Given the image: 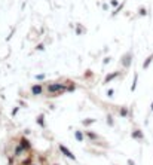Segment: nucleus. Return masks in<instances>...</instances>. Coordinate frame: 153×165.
I'll list each match as a JSON object with an SVG mask.
<instances>
[{"label": "nucleus", "instance_id": "72a5a7b5", "mask_svg": "<svg viewBox=\"0 0 153 165\" xmlns=\"http://www.w3.org/2000/svg\"><path fill=\"white\" fill-rule=\"evenodd\" d=\"M52 165H60V164H58V162H54V164H52Z\"/></svg>", "mask_w": 153, "mask_h": 165}, {"label": "nucleus", "instance_id": "f257e3e1", "mask_svg": "<svg viewBox=\"0 0 153 165\" xmlns=\"http://www.w3.org/2000/svg\"><path fill=\"white\" fill-rule=\"evenodd\" d=\"M66 83L64 82H51L46 85V92H48V97L49 98H57V97H61L62 94H66L67 89H66Z\"/></svg>", "mask_w": 153, "mask_h": 165}, {"label": "nucleus", "instance_id": "f03ea898", "mask_svg": "<svg viewBox=\"0 0 153 165\" xmlns=\"http://www.w3.org/2000/svg\"><path fill=\"white\" fill-rule=\"evenodd\" d=\"M132 60H134V55H132V51H128L126 54H123L120 57V66L123 69H129L131 64H132Z\"/></svg>", "mask_w": 153, "mask_h": 165}, {"label": "nucleus", "instance_id": "ddd939ff", "mask_svg": "<svg viewBox=\"0 0 153 165\" xmlns=\"http://www.w3.org/2000/svg\"><path fill=\"white\" fill-rule=\"evenodd\" d=\"M74 33L78 34V36H82V34H85V33H86V27H85V25H82V24H76Z\"/></svg>", "mask_w": 153, "mask_h": 165}, {"label": "nucleus", "instance_id": "9b49d317", "mask_svg": "<svg viewBox=\"0 0 153 165\" xmlns=\"http://www.w3.org/2000/svg\"><path fill=\"white\" fill-rule=\"evenodd\" d=\"M74 138H76V141H79V143H83L86 140V137H85L82 130H76L74 131Z\"/></svg>", "mask_w": 153, "mask_h": 165}, {"label": "nucleus", "instance_id": "9d476101", "mask_svg": "<svg viewBox=\"0 0 153 165\" xmlns=\"http://www.w3.org/2000/svg\"><path fill=\"white\" fill-rule=\"evenodd\" d=\"M118 110H119L118 113H119V116H120V118H128V116H131V115H132L131 110H129L128 107H126V106H120Z\"/></svg>", "mask_w": 153, "mask_h": 165}, {"label": "nucleus", "instance_id": "2f4dec72", "mask_svg": "<svg viewBox=\"0 0 153 165\" xmlns=\"http://www.w3.org/2000/svg\"><path fill=\"white\" fill-rule=\"evenodd\" d=\"M126 162H128V165H135V162H134L132 159H128V161H126Z\"/></svg>", "mask_w": 153, "mask_h": 165}, {"label": "nucleus", "instance_id": "1a4fd4ad", "mask_svg": "<svg viewBox=\"0 0 153 165\" xmlns=\"http://www.w3.org/2000/svg\"><path fill=\"white\" fill-rule=\"evenodd\" d=\"M36 123L39 125L42 130H46V115L45 113H39V115L36 116Z\"/></svg>", "mask_w": 153, "mask_h": 165}, {"label": "nucleus", "instance_id": "c85d7f7f", "mask_svg": "<svg viewBox=\"0 0 153 165\" xmlns=\"http://www.w3.org/2000/svg\"><path fill=\"white\" fill-rule=\"evenodd\" d=\"M14 34H15V28H12V30H10V33H9V36L6 37V40H9V39H10V37L14 36Z\"/></svg>", "mask_w": 153, "mask_h": 165}, {"label": "nucleus", "instance_id": "393cba45", "mask_svg": "<svg viewBox=\"0 0 153 165\" xmlns=\"http://www.w3.org/2000/svg\"><path fill=\"white\" fill-rule=\"evenodd\" d=\"M18 106H19V107H24V109H27V107H28V104L25 103L24 100H18Z\"/></svg>", "mask_w": 153, "mask_h": 165}, {"label": "nucleus", "instance_id": "39448f33", "mask_svg": "<svg viewBox=\"0 0 153 165\" xmlns=\"http://www.w3.org/2000/svg\"><path fill=\"white\" fill-rule=\"evenodd\" d=\"M122 74H123V73H122L120 70H116V71H111V73L106 74V78H104V80H103V85H107V83L113 82L114 79H118L119 76H122Z\"/></svg>", "mask_w": 153, "mask_h": 165}, {"label": "nucleus", "instance_id": "c9c22d12", "mask_svg": "<svg viewBox=\"0 0 153 165\" xmlns=\"http://www.w3.org/2000/svg\"><path fill=\"white\" fill-rule=\"evenodd\" d=\"M114 165H116V164H114Z\"/></svg>", "mask_w": 153, "mask_h": 165}, {"label": "nucleus", "instance_id": "423d86ee", "mask_svg": "<svg viewBox=\"0 0 153 165\" xmlns=\"http://www.w3.org/2000/svg\"><path fill=\"white\" fill-rule=\"evenodd\" d=\"M83 134H85V137H86V140H89V141L100 140V138H101V135H100L98 132H95V131H91V130H85V131H83Z\"/></svg>", "mask_w": 153, "mask_h": 165}, {"label": "nucleus", "instance_id": "dca6fc26", "mask_svg": "<svg viewBox=\"0 0 153 165\" xmlns=\"http://www.w3.org/2000/svg\"><path fill=\"white\" fill-rule=\"evenodd\" d=\"M106 123L110 126V128H113V126H114V118H113V115H111L110 112L106 115Z\"/></svg>", "mask_w": 153, "mask_h": 165}, {"label": "nucleus", "instance_id": "c756f323", "mask_svg": "<svg viewBox=\"0 0 153 165\" xmlns=\"http://www.w3.org/2000/svg\"><path fill=\"white\" fill-rule=\"evenodd\" d=\"M28 134H31V130L30 128H25L24 130V135H28Z\"/></svg>", "mask_w": 153, "mask_h": 165}, {"label": "nucleus", "instance_id": "bb28decb", "mask_svg": "<svg viewBox=\"0 0 153 165\" xmlns=\"http://www.w3.org/2000/svg\"><path fill=\"white\" fill-rule=\"evenodd\" d=\"M91 74H92V71H91V70H86V71L83 73V78H86V79H89V78H91Z\"/></svg>", "mask_w": 153, "mask_h": 165}, {"label": "nucleus", "instance_id": "f704fd0d", "mask_svg": "<svg viewBox=\"0 0 153 165\" xmlns=\"http://www.w3.org/2000/svg\"><path fill=\"white\" fill-rule=\"evenodd\" d=\"M31 165H39V164H36V162H33V164H31Z\"/></svg>", "mask_w": 153, "mask_h": 165}, {"label": "nucleus", "instance_id": "7ed1b4c3", "mask_svg": "<svg viewBox=\"0 0 153 165\" xmlns=\"http://www.w3.org/2000/svg\"><path fill=\"white\" fill-rule=\"evenodd\" d=\"M45 91H46V86L42 85V83H34V85L30 86V92H31L33 97H40V95L45 94Z\"/></svg>", "mask_w": 153, "mask_h": 165}, {"label": "nucleus", "instance_id": "0eeeda50", "mask_svg": "<svg viewBox=\"0 0 153 165\" xmlns=\"http://www.w3.org/2000/svg\"><path fill=\"white\" fill-rule=\"evenodd\" d=\"M18 143L25 149V150H33V146H31V143H30V140L25 135H21L19 138H18Z\"/></svg>", "mask_w": 153, "mask_h": 165}, {"label": "nucleus", "instance_id": "7c9ffc66", "mask_svg": "<svg viewBox=\"0 0 153 165\" xmlns=\"http://www.w3.org/2000/svg\"><path fill=\"white\" fill-rule=\"evenodd\" d=\"M109 8H110V5H107V3L103 5V9H104V10H109Z\"/></svg>", "mask_w": 153, "mask_h": 165}, {"label": "nucleus", "instance_id": "6e6552de", "mask_svg": "<svg viewBox=\"0 0 153 165\" xmlns=\"http://www.w3.org/2000/svg\"><path fill=\"white\" fill-rule=\"evenodd\" d=\"M131 137L134 138V140H137V141H143L144 140V134H143V131L140 128H134L131 131Z\"/></svg>", "mask_w": 153, "mask_h": 165}, {"label": "nucleus", "instance_id": "20e7f679", "mask_svg": "<svg viewBox=\"0 0 153 165\" xmlns=\"http://www.w3.org/2000/svg\"><path fill=\"white\" fill-rule=\"evenodd\" d=\"M58 150H60L61 153L64 155L67 159H70V161H76V155L73 153V152H71L66 144H61V143H60V144H58Z\"/></svg>", "mask_w": 153, "mask_h": 165}, {"label": "nucleus", "instance_id": "a211bd4d", "mask_svg": "<svg viewBox=\"0 0 153 165\" xmlns=\"http://www.w3.org/2000/svg\"><path fill=\"white\" fill-rule=\"evenodd\" d=\"M45 49H46V45H45V43H37V45H36V48H34L36 52H43Z\"/></svg>", "mask_w": 153, "mask_h": 165}, {"label": "nucleus", "instance_id": "f3484780", "mask_svg": "<svg viewBox=\"0 0 153 165\" xmlns=\"http://www.w3.org/2000/svg\"><path fill=\"white\" fill-rule=\"evenodd\" d=\"M152 61H153V54L149 55V57L144 60V62H143V69H149V66L152 64Z\"/></svg>", "mask_w": 153, "mask_h": 165}, {"label": "nucleus", "instance_id": "412c9836", "mask_svg": "<svg viewBox=\"0 0 153 165\" xmlns=\"http://www.w3.org/2000/svg\"><path fill=\"white\" fill-rule=\"evenodd\" d=\"M123 6H125V2H123V3H119V6H118V8H116V10H114L113 14H111V17H116V15L119 14V12L123 9Z\"/></svg>", "mask_w": 153, "mask_h": 165}, {"label": "nucleus", "instance_id": "a878e982", "mask_svg": "<svg viewBox=\"0 0 153 165\" xmlns=\"http://www.w3.org/2000/svg\"><path fill=\"white\" fill-rule=\"evenodd\" d=\"M110 62H111V57H106L103 60V66H107V64H110Z\"/></svg>", "mask_w": 153, "mask_h": 165}, {"label": "nucleus", "instance_id": "2eb2a0df", "mask_svg": "<svg viewBox=\"0 0 153 165\" xmlns=\"http://www.w3.org/2000/svg\"><path fill=\"white\" fill-rule=\"evenodd\" d=\"M64 83H66V86H67V88H66L67 92H74V91H76V88H78V86H76V83L71 82V80H66Z\"/></svg>", "mask_w": 153, "mask_h": 165}, {"label": "nucleus", "instance_id": "4468645a", "mask_svg": "<svg viewBox=\"0 0 153 165\" xmlns=\"http://www.w3.org/2000/svg\"><path fill=\"white\" fill-rule=\"evenodd\" d=\"M97 122V119L95 118H85V119H82V126H91V125H94Z\"/></svg>", "mask_w": 153, "mask_h": 165}, {"label": "nucleus", "instance_id": "cd10ccee", "mask_svg": "<svg viewBox=\"0 0 153 165\" xmlns=\"http://www.w3.org/2000/svg\"><path fill=\"white\" fill-rule=\"evenodd\" d=\"M110 6L118 8V6H119V2H118V0H110Z\"/></svg>", "mask_w": 153, "mask_h": 165}, {"label": "nucleus", "instance_id": "6ab92c4d", "mask_svg": "<svg viewBox=\"0 0 153 165\" xmlns=\"http://www.w3.org/2000/svg\"><path fill=\"white\" fill-rule=\"evenodd\" d=\"M137 82H138V74L135 73V74H134V82H132V85H131V92H134V91L137 89Z\"/></svg>", "mask_w": 153, "mask_h": 165}, {"label": "nucleus", "instance_id": "473e14b6", "mask_svg": "<svg viewBox=\"0 0 153 165\" xmlns=\"http://www.w3.org/2000/svg\"><path fill=\"white\" fill-rule=\"evenodd\" d=\"M150 109H152V112H153V103H152V106H150Z\"/></svg>", "mask_w": 153, "mask_h": 165}, {"label": "nucleus", "instance_id": "aec40b11", "mask_svg": "<svg viewBox=\"0 0 153 165\" xmlns=\"http://www.w3.org/2000/svg\"><path fill=\"white\" fill-rule=\"evenodd\" d=\"M34 79H36L37 82H42V80L46 79V74H45V73H39V74H36V76H34Z\"/></svg>", "mask_w": 153, "mask_h": 165}, {"label": "nucleus", "instance_id": "f8f14e48", "mask_svg": "<svg viewBox=\"0 0 153 165\" xmlns=\"http://www.w3.org/2000/svg\"><path fill=\"white\" fill-rule=\"evenodd\" d=\"M33 162H34V156H33V155H28L27 158L21 159V161L18 162V165H31Z\"/></svg>", "mask_w": 153, "mask_h": 165}, {"label": "nucleus", "instance_id": "b1692460", "mask_svg": "<svg viewBox=\"0 0 153 165\" xmlns=\"http://www.w3.org/2000/svg\"><path fill=\"white\" fill-rule=\"evenodd\" d=\"M106 95H107V98H110V100L114 97V89H113V88H109V89L106 91Z\"/></svg>", "mask_w": 153, "mask_h": 165}, {"label": "nucleus", "instance_id": "4be33fe9", "mask_svg": "<svg viewBox=\"0 0 153 165\" xmlns=\"http://www.w3.org/2000/svg\"><path fill=\"white\" fill-rule=\"evenodd\" d=\"M19 109H21L19 106H15V107H12V110H10V116H12V118H15V116L18 115V112H19Z\"/></svg>", "mask_w": 153, "mask_h": 165}, {"label": "nucleus", "instance_id": "5701e85b", "mask_svg": "<svg viewBox=\"0 0 153 165\" xmlns=\"http://www.w3.org/2000/svg\"><path fill=\"white\" fill-rule=\"evenodd\" d=\"M146 15H147V9L144 6H141L138 9V17H146Z\"/></svg>", "mask_w": 153, "mask_h": 165}]
</instances>
